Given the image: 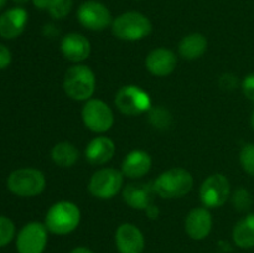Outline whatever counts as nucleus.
Instances as JSON below:
<instances>
[{"instance_id":"1","label":"nucleus","mask_w":254,"mask_h":253,"mask_svg":"<svg viewBox=\"0 0 254 253\" xmlns=\"http://www.w3.org/2000/svg\"><path fill=\"white\" fill-rule=\"evenodd\" d=\"M81 222V210L69 201H60L49 208L45 217L47 231L54 235L64 236L73 232Z\"/></svg>"},{"instance_id":"2","label":"nucleus","mask_w":254,"mask_h":253,"mask_svg":"<svg viewBox=\"0 0 254 253\" xmlns=\"http://www.w3.org/2000/svg\"><path fill=\"white\" fill-rule=\"evenodd\" d=\"M193 178L183 168H173L164 171L154 181V191L163 198H179L191 191Z\"/></svg>"},{"instance_id":"3","label":"nucleus","mask_w":254,"mask_h":253,"mask_svg":"<svg viewBox=\"0 0 254 253\" xmlns=\"http://www.w3.org/2000/svg\"><path fill=\"white\" fill-rule=\"evenodd\" d=\"M64 89L73 101H88L96 89V76L88 66L76 64L64 73Z\"/></svg>"},{"instance_id":"4","label":"nucleus","mask_w":254,"mask_h":253,"mask_svg":"<svg viewBox=\"0 0 254 253\" xmlns=\"http://www.w3.org/2000/svg\"><path fill=\"white\" fill-rule=\"evenodd\" d=\"M153 30L145 15L138 11H128L119 15L112 22V32L124 41H139L149 36Z\"/></svg>"},{"instance_id":"5","label":"nucleus","mask_w":254,"mask_h":253,"mask_svg":"<svg viewBox=\"0 0 254 253\" xmlns=\"http://www.w3.org/2000/svg\"><path fill=\"white\" fill-rule=\"evenodd\" d=\"M46 179L40 170L22 168L12 171L7 178V188L20 197H34L45 190Z\"/></svg>"},{"instance_id":"6","label":"nucleus","mask_w":254,"mask_h":253,"mask_svg":"<svg viewBox=\"0 0 254 253\" xmlns=\"http://www.w3.org/2000/svg\"><path fill=\"white\" fill-rule=\"evenodd\" d=\"M114 104L126 116H138L151 108V99L148 92L139 86L128 84L117 92Z\"/></svg>"},{"instance_id":"7","label":"nucleus","mask_w":254,"mask_h":253,"mask_svg":"<svg viewBox=\"0 0 254 253\" xmlns=\"http://www.w3.org/2000/svg\"><path fill=\"white\" fill-rule=\"evenodd\" d=\"M123 186V173L113 168H103L92 175L88 190L92 196L101 200L113 198Z\"/></svg>"},{"instance_id":"8","label":"nucleus","mask_w":254,"mask_h":253,"mask_svg":"<svg viewBox=\"0 0 254 253\" xmlns=\"http://www.w3.org/2000/svg\"><path fill=\"white\" fill-rule=\"evenodd\" d=\"M82 119L93 133H106L114 123V116L108 104L101 99H88L82 108Z\"/></svg>"},{"instance_id":"9","label":"nucleus","mask_w":254,"mask_h":253,"mask_svg":"<svg viewBox=\"0 0 254 253\" xmlns=\"http://www.w3.org/2000/svg\"><path fill=\"white\" fill-rule=\"evenodd\" d=\"M230 181L223 174H213L202 183L200 189V198L207 208L221 207L230 197Z\"/></svg>"},{"instance_id":"10","label":"nucleus","mask_w":254,"mask_h":253,"mask_svg":"<svg viewBox=\"0 0 254 253\" xmlns=\"http://www.w3.org/2000/svg\"><path fill=\"white\" fill-rule=\"evenodd\" d=\"M77 19L81 22L82 26L92 31L106 30L113 22L108 7L94 0H89L81 4L77 11Z\"/></svg>"},{"instance_id":"11","label":"nucleus","mask_w":254,"mask_h":253,"mask_svg":"<svg viewBox=\"0 0 254 253\" xmlns=\"http://www.w3.org/2000/svg\"><path fill=\"white\" fill-rule=\"evenodd\" d=\"M47 245V228L45 223L30 222L16 236L19 253H42Z\"/></svg>"},{"instance_id":"12","label":"nucleus","mask_w":254,"mask_h":253,"mask_svg":"<svg viewBox=\"0 0 254 253\" xmlns=\"http://www.w3.org/2000/svg\"><path fill=\"white\" fill-rule=\"evenodd\" d=\"M117 250L119 253H143L145 238L143 232L133 223H123L114 235Z\"/></svg>"},{"instance_id":"13","label":"nucleus","mask_w":254,"mask_h":253,"mask_svg":"<svg viewBox=\"0 0 254 253\" xmlns=\"http://www.w3.org/2000/svg\"><path fill=\"white\" fill-rule=\"evenodd\" d=\"M212 230V216L207 207H196L185 218V232L192 240L201 241Z\"/></svg>"},{"instance_id":"14","label":"nucleus","mask_w":254,"mask_h":253,"mask_svg":"<svg viewBox=\"0 0 254 253\" xmlns=\"http://www.w3.org/2000/svg\"><path fill=\"white\" fill-rule=\"evenodd\" d=\"M176 62V55L171 50L158 47L149 52L145 59V67L154 76L165 77L175 69Z\"/></svg>"},{"instance_id":"15","label":"nucleus","mask_w":254,"mask_h":253,"mask_svg":"<svg viewBox=\"0 0 254 253\" xmlns=\"http://www.w3.org/2000/svg\"><path fill=\"white\" fill-rule=\"evenodd\" d=\"M61 51L71 62H81L88 59L91 54V42L84 35L78 32L67 34L61 41Z\"/></svg>"},{"instance_id":"16","label":"nucleus","mask_w":254,"mask_h":253,"mask_svg":"<svg viewBox=\"0 0 254 253\" xmlns=\"http://www.w3.org/2000/svg\"><path fill=\"white\" fill-rule=\"evenodd\" d=\"M29 15L22 7H14L0 16V36L4 39H15L25 30Z\"/></svg>"},{"instance_id":"17","label":"nucleus","mask_w":254,"mask_h":253,"mask_svg":"<svg viewBox=\"0 0 254 253\" xmlns=\"http://www.w3.org/2000/svg\"><path fill=\"white\" fill-rule=\"evenodd\" d=\"M116 153V145L108 136H97L87 145L84 155L92 165H104L112 160Z\"/></svg>"},{"instance_id":"18","label":"nucleus","mask_w":254,"mask_h":253,"mask_svg":"<svg viewBox=\"0 0 254 253\" xmlns=\"http://www.w3.org/2000/svg\"><path fill=\"white\" fill-rule=\"evenodd\" d=\"M150 155L144 150H133L124 158L122 163V173L130 179H139L149 173L151 168Z\"/></svg>"},{"instance_id":"19","label":"nucleus","mask_w":254,"mask_h":253,"mask_svg":"<svg viewBox=\"0 0 254 253\" xmlns=\"http://www.w3.org/2000/svg\"><path fill=\"white\" fill-rule=\"evenodd\" d=\"M153 186L146 184H129L123 190V200L134 210H146L153 201Z\"/></svg>"},{"instance_id":"20","label":"nucleus","mask_w":254,"mask_h":253,"mask_svg":"<svg viewBox=\"0 0 254 253\" xmlns=\"http://www.w3.org/2000/svg\"><path fill=\"white\" fill-rule=\"evenodd\" d=\"M207 50V39L200 32L186 35L179 44V54L185 60H196Z\"/></svg>"},{"instance_id":"21","label":"nucleus","mask_w":254,"mask_h":253,"mask_svg":"<svg viewBox=\"0 0 254 253\" xmlns=\"http://www.w3.org/2000/svg\"><path fill=\"white\" fill-rule=\"evenodd\" d=\"M232 237L241 248L254 247V213H248L235 225Z\"/></svg>"},{"instance_id":"22","label":"nucleus","mask_w":254,"mask_h":253,"mask_svg":"<svg viewBox=\"0 0 254 253\" xmlns=\"http://www.w3.org/2000/svg\"><path fill=\"white\" fill-rule=\"evenodd\" d=\"M51 158L60 168H71L78 160L79 153L73 144L68 141H62L52 148Z\"/></svg>"},{"instance_id":"23","label":"nucleus","mask_w":254,"mask_h":253,"mask_svg":"<svg viewBox=\"0 0 254 253\" xmlns=\"http://www.w3.org/2000/svg\"><path fill=\"white\" fill-rule=\"evenodd\" d=\"M171 114L163 107L149 109V122L158 129H168L171 126Z\"/></svg>"},{"instance_id":"24","label":"nucleus","mask_w":254,"mask_h":253,"mask_svg":"<svg viewBox=\"0 0 254 253\" xmlns=\"http://www.w3.org/2000/svg\"><path fill=\"white\" fill-rule=\"evenodd\" d=\"M73 7V0H52L49 6V12L54 19H64Z\"/></svg>"},{"instance_id":"25","label":"nucleus","mask_w":254,"mask_h":253,"mask_svg":"<svg viewBox=\"0 0 254 253\" xmlns=\"http://www.w3.org/2000/svg\"><path fill=\"white\" fill-rule=\"evenodd\" d=\"M15 236V225L9 217L0 216V247L9 245Z\"/></svg>"},{"instance_id":"26","label":"nucleus","mask_w":254,"mask_h":253,"mask_svg":"<svg viewBox=\"0 0 254 253\" xmlns=\"http://www.w3.org/2000/svg\"><path fill=\"white\" fill-rule=\"evenodd\" d=\"M240 163L242 169L254 176V144H246L240 153Z\"/></svg>"},{"instance_id":"27","label":"nucleus","mask_w":254,"mask_h":253,"mask_svg":"<svg viewBox=\"0 0 254 253\" xmlns=\"http://www.w3.org/2000/svg\"><path fill=\"white\" fill-rule=\"evenodd\" d=\"M232 202L233 206H235L236 210L238 211H247L250 210L251 206H252L253 200L251 193L248 192L246 189L241 188L238 190L235 191L232 196Z\"/></svg>"},{"instance_id":"28","label":"nucleus","mask_w":254,"mask_h":253,"mask_svg":"<svg viewBox=\"0 0 254 253\" xmlns=\"http://www.w3.org/2000/svg\"><path fill=\"white\" fill-rule=\"evenodd\" d=\"M242 91L250 101L254 102V72L245 77L242 82Z\"/></svg>"},{"instance_id":"29","label":"nucleus","mask_w":254,"mask_h":253,"mask_svg":"<svg viewBox=\"0 0 254 253\" xmlns=\"http://www.w3.org/2000/svg\"><path fill=\"white\" fill-rule=\"evenodd\" d=\"M10 63H11V52L6 46L0 44V69L6 68Z\"/></svg>"},{"instance_id":"30","label":"nucleus","mask_w":254,"mask_h":253,"mask_svg":"<svg viewBox=\"0 0 254 253\" xmlns=\"http://www.w3.org/2000/svg\"><path fill=\"white\" fill-rule=\"evenodd\" d=\"M237 78H236L233 74H223L222 77H221L220 79V84L222 88L225 89H233L236 87V84H237Z\"/></svg>"},{"instance_id":"31","label":"nucleus","mask_w":254,"mask_h":253,"mask_svg":"<svg viewBox=\"0 0 254 253\" xmlns=\"http://www.w3.org/2000/svg\"><path fill=\"white\" fill-rule=\"evenodd\" d=\"M32 2H34V5L37 7V9L44 10V9H49L52 0H32Z\"/></svg>"},{"instance_id":"32","label":"nucleus","mask_w":254,"mask_h":253,"mask_svg":"<svg viewBox=\"0 0 254 253\" xmlns=\"http://www.w3.org/2000/svg\"><path fill=\"white\" fill-rule=\"evenodd\" d=\"M146 213L150 218H156L159 216V210L155 207V206L150 205L148 208H146Z\"/></svg>"},{"instance_id":"33","label":"nucleus","mask_w":254,"mask_h":253,"mask_svg":"<svg viewBox=\"0 0 254 253\" xmlns=\"http://www.w3.org/2000/svg\"><path fill=\"white\" fill-rule=\"evenodd\" d=\"M71 253H93L88 247H84V246H78V247L73 248L71 251Z\"/></svg>"},{"instance_id":"34","label":"nucleus","mask_w":254,"mask_h":253,"mask_svg":"<svg viewBox=\"0 0 254 253\" xmlns=\"http://www.w3.org/2000/svg\"><path fill=\"white\" fill-rule=\"evenodd\" d=\"M251 126H252V129L254 130V111L252 112V116H251Z\"/></svg>"},{"instance_id":"35","label":"nucleus","mask_w":254,"mask_h":253,"mask_svg":"<svg viewBox=\"0 0 254 253\" xmlns=\"http://www.w3.org/2000/svg\"><path fill=\"white\" fill-rule=\"evenodd\" d=\"M14 2H16V4H26L29 0H12Z\"/></svg>"},{"instance_id":"36","label":"nucleus","mask_w":254,"mask_h":253,"mask_svg":"<svg viewBox=\"0 0 254 253\" xmlns=\"http://www.w3.org/2000/svg\"><path fill=\"white\" fill-rule=\"evenodd\" d=\"M5 4H6V0H0V10H1L2 7H4Z\"/></svg>"}]
</instances>
